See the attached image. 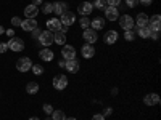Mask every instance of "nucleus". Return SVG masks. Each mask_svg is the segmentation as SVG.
Wrapping results in <instances>:
<instances>
[{"label": "nucleus", "mask_w": 161, "mask_h": 120, "mask_svg": "<svg viewBox=\"0 0 161 120\" xmlns=\"http://www.w3.org/2000/svg\"><path fill=\"white\" fill-rule=\"evenodd\" d=\"M119 26H121V29H124V31H132L134 28H136V22H134V18L130 15H123V16H119Z\"/></svg>", "instance_id": "nucleus-1"}, {"label": "nucleus", "mask_w": 161, "mask_h": 120, "mask_svg": "<svg viewBox=\"0 0 161 120\" xmlns=\"http://www.w3.org/2000/svg\"><path fill=\"white\" fill-rule=\"evenodd\" d=\"M31 68H32V61H31L28 56L19 58V59L16 61V69H18L19 72H28V71H31Z\"/></svg>", "instance_id": "nucleus-2"}, {"label": "nucleus", "mask_w": 161, "mask_h": 120, "mask_svg": "<svg viewBox=\"0 0 161 120\" xmlns=\"http://www.w3.org/2000/svg\"><path fill=\"white\" fill-rule=\"evenodd\" d=\"M39 42L42 47H48L53 43V32L52 31H42L40 32V37H39Z\"/></svg>", "instance_id": "nucleus-3"}, {"label": "nucleus", "mask_w": 161, "mask_h": 120, "mask_svg": "<svg viewBox=\"0 0 161 120\" xmlns=\"http://www.w3.org/2000/svg\"><path fill=\"white\" fill-rule=\"evenodd\" d=\"M53 87H55L57 90H64L66 87H68V77L66 75H63V74H60V75H55L53 77Z\"/></svg>", "instance_id": "nucleus-4"}, {"label": "nucleus", "mask_w": 161, "mask_h": 120, "mask_svg": "<svg viewBox=\"0 0 161 120\" xmlns=\"http://www.w3.org/2000/svg\"><path fill=\"white\" fill-rule=\"evenodd\" d=\"M60 21H61L63 26H68V28H69V26H73L76 22V15H74L73 11L68 10V11H64L63 15L60 16Z\"/></svg>", "instance_id": "nucleus-5"}, {"label": "nucleus", "mask_w": 161, "mask_h": 120, "mask_svg": "<svg viewBox=\"0 0 161 120\" xmlns=\"http://www.w3.org/2000/svg\"><path fill=\"white\" fill-rule=\"evenodd\" d=\"M82 37H84V40H86V43H90V45H93L98 40V34H97V31H93V29H84V34H82Z\"/></svg>", "instance_id": "nucleus-6"}, {"label": "nucleus", "mask_w": 161, "mask_h": 120, "mask_svg": "<svg viewBox=\"0 0 161 120\" xmlns=\"http://www.w3.org/2000/svg\"><path fill=\"white\" fill-rule=\"evenodd\" d=\"M61 56L64 61H69V59H74L76 58V50L73 45H63L61 48Z\"/></svg>", "instance_id": "nucleus-7"}, {"label": "nucleus", "mask_w": 161, "mask_h": 120, "mask_svg": "<svg viewBox=\"0 0 161 120\" xmlns=\"http://www.w3.org/2000/svg\"><path fill=\"white\" fill-rule=\"evenodd\" d=\"M7 45H8V48L11 51H21V50H24V42L21 38H18V37L10 38V42H7Z\"/></svg>", "instance_id": "nucleus-8"}, {"label": "nucleus", "mask_w": 161, "mask_h": 120, "mask_svg": "<svg viewBox=\"0 0 161 120\" xmlns=\"http://www.w3.org/2000/svg\"><path fill=\"white\" fill-rule=\"evenodd\" d=\"M36 28H37V21H36V18H26V19L21 22V29L26 31V32H32Z\"/></svg>", "instance_id": "nucleus-9"}, {"label": "nucleus", "mask_w": 161, "mask_h": 120, "mask_svg": "<svg viewBox=\"0 0 161 120\" xmlns=\"http://www.w3.org/2000/svg\"><path fill=\"white\" fill-rule=\"evenodd\" d=\"M77 11H79V15H82V16H89L90 13L93 11V5L90 3V2H82V3H79V7H77Z\"/></svg>", "instance_id": "nucleus-10"}, {"label": "nucleus", "mask_w": 161, "mask_h": 120, "mask_svg": "<svg viewBox=\"0 0 161 120\" xmlns=\"http://www.w3.org/2000/svg\"><path fill=\"white\" fill-rule=\"evenodd\" d=\"M105 18L108 21H116L119 18V10L116 7H106L105 8Z\"/></svg>", "instance_id": "nucleus-11"}, {"label": "nucleus", "mask_w": 161, "mask_h": 120, "mask_svg": "<svg viewBox=\"0 0 161 120\" xmlns=\"http://www.w3.org/2000/svg\"><path fill=\"white\" fill-rule=\"evenodd\" d=\"M80 55H82L86 59H90L95 56V47L90 45V43H86L82 48H80Z\"/></svg>", "instance_id": "nucleus-12"}, {"label": "nucleus", "mask_w": 161, "mask_h": 120, "mask_svg": "<svg viewBox=\"0 0 161 120\" xmlns=\"http://www.w3.org/2000/svg\"><path fill=\"white\" fill-rule=\"evenodd\" d=\"M45 24H47V31H52V32H57V31L61 29V21H60V18H52V19H48Z\"/></svg>", "instance_id": "nucleus-13"}, {"label": "nucleus", "mask_w": 161, "mask_h": 120, "mask_svg": "<svg viewBox=\"0 0 161 120\" xmlns=\"http://www.w3.org/2000/svg\"><path fill=\"white\" fill-rule=\"evenodd\" d=\"M159 95H156V93H148V95H145L143 98V102L147 106H158L159 104Z\"/></svg>", "instance_id": "nucleus-14"}, {"label": "nucleus", "mask_w": 161, "mask_h": 120, "mask_svg": "<svg viewBox=\"0 0 161 120\" xmlns=\"http://www.w3.org/2000/svg\"><path fill=\"white\" fill-rule=\"evenodd\" d=\"M79 61L74 58V59H69V61H66V66H64V69L68 71L69 74H77V71H79Z\"/></svg>", "instance_id": "nucleus-15"}, {"label": "nucleus", "mask_w": 161, "mask_h": 120, "mask_svg": "<svg viewBox=\"0 0 161 120\" xmlns=\"http://www.w3.org/2000/svg\"><path fill=\"white\" fill-rule=\"evenodd\" d=\"M118 32L116 31H108L105 35H103V42L106 43V45H113V43H116V40H118Z\"/></svg>", "instance_id": "nucleus-16"}, {"label": "nucleus", "mask_w": 161, "mask_h": 120, "mask_svg": "<svg viewBox=\"0 0 161 120\" xmlns=\"http://www.w3.org/2000/svg\"><path fill=\"white\" fill-rule=\"evenodd\" d=\"M53 56H55V55H53V51H52L48 47H45V48H42V50L39 51V58L42 59V61H47V62H50V61L53 59Z\"/></svg>", "instance_id": "nucleus-17"}, {"label": "nucleus", "mask_w": 161, "mask_h": 120, "mask_svg": "<svg viewBox=\"0 0 161 120\" xmlns=\"http://www.w3.org/2000/svg\"><path fill=\"white\" fill-rule=\"evenodd\" d=\"M134 22H136V28H145V26H148V15L139 13L137 18L134 19Z\"/></svg>", "instance_id": "nucleus-18"}, {"label": "nucleus", "mask_w": 161, "mask_h": 120, "mask_svg": "<svg viewBox=\"0 0 161 120\" xmlns=\"http://www.w3.org/2000/svg\"><path fill=\"white\" fill-rule=\"evenodd\" d=\"M161 16L159 15H153L152 18H148V28L152 29V31H159V28H161Z\"/></svg>", "instance_id": "nucleus-19"}, {"label": "nucleus", "mask_w": 161, "mask_h": 120, "mask_svg": "<svg viewBox=\"0 0 161 120\" xmlns=\"http://www.w3.org/2000/svg\"><path fill=\"white\" fill-rule=\"evenodd\" d=\"M53 43H57V45H60V47L66 45V34L61 32V31L53 32Z\"/></svg>", "instance_id": "nucleus-20"}, {"label": "nucleus", "mask_w": 161, "mask_h": 120, "mask_svg": "<svg viewBox=\"0 0 161 120\" xmlns=\"http://www.w3.org/2000/svg\"><path fill=\"white\" fill-rule=\"evenodd\" d=\"M103 28H105V19H103V18L98 16V18H95V19L90 21V29H93V31L98 32V31L103 29Z\"/></svg>", "instance_id": "nucleus-21"}, {"label": "nucleus", "mask_w": 161, "mask_h": 120, "mask_svg": "<svg viewBox=\"0 0 161 120\" xmlns=\"http://www.w3.org/2000/svg\"><path fill=\"white\" fill-rule=\"evenodd\" d=\"M37 13H39V7H36V5H32V3L24 8V16H26V18H36Z\"/></svg>", "instance_id": "nucleus-22"}, {"label": "nucleus", "mask_w": 161, "mask_h": 120, "mask_svg": "<svg viewBox=\"0 0 161 120\" xmlns=\"http://www.w3.org/2000/svg\"><path fill=\"white\" fill-rule=\"evenodd\" d=\"M64 11H68V5L64 2H55L53 3V13H57L58 16H61Z\"/></svg>", "instance_id": "nucleus-23"}, {"label": "nucleus", "mask_w": 161, "mask_h": 120, "mask_svg": "<svg viewBox=\"0 0 161 120\" xmlns=\"http://www.w3.org/2000/svg\"><path fill=\"white\" fill-rule=\"evenodd\" d=\"M136 34H137L140 38H148L150 34H152V29L148 28V26H145V28H137Z\"/></svg>", "instance_id": "nucleus-24"}, {"label": "nucleus", "mask_w": 161, "mask_h": 120, "mask_svg": "<svg viewBox=\"0 0 161 120\" xmlns=\"http://www.w3.org/2000/svg\"><path fill=\"white\" fill-rule=\"evenodd\" d=\"M26 91H28L29 95H36V93L39 91V83H36V82H29L28 85H26Z\"/></svg>", "instance_id": "nucleus-25"}, {"label": "nucleus", "mask_w": 161, "mask_h": 120, "mask_svg": "<svg viewBox=\"0 0 161 120\" xmlns=\"http://www.w3.org/2000/svg\"><path fill=\"white\" fill-rule=\"evenodd\" d=\"M64 118H66V114H64L61 109L52 112V120H64Z\"/></svg>", "instance_id": "nucleus-26"}, {"label": "nucleus", "mask_w": 161, "mask_h": 120, "mask_svg": "<svg viewBox=\"0 0 161 120\" xmlns=\"http://www.w3.org/2000/svg\"><path fill=\"white\" fill-rule=\"evenodd\" d=\"M92 5H93V8H97V10H103V11H105V8H106V7H108L105 0H95V2H93Z\"/></svg>", "instance_id": "nucleus-27"}, {"label": "nucleus", "mask_w": 161, "mask_h": 120, "mask_svg": "<svg viewBox=\"0 0 161 120\" xmlns=\"http://www.w3.org/2000/svg\"><path fill=\"white\" fill-rule=\"evenodd\" d=\"M136 35H137V34H136V31H134V29H132V31H124V38L127 40V42L136 40Z\"/></svg>", "instance_id": "nucleus-28"}, {"label": "nucleus", "mask_w": 161, "mask_h": 120, "mask_svg": "<svg viewBox=\"0 0 161 120\" xmlns=\"http://www.w3.org/2000/svg\"><path fill=\"white\" fill-rule=\"evenodd\" d=\"M79 24H80V28H82V29H89V28H90V19H89V16H82V18H80V21H79Z\"/></svg>", "instance_id": "nucleus-29"}, {"label": "nucleus", "mask_w": 161, "mask_h": 120, "mask_svg": "<svg viewBox=\"0 0 161 120\" xmlns=\"http://www.w3.org/2000/svg\"><path fill=\"white\" fill-rule=\"evenodd\" d=\"M31 71H32V74H36V75H42V74H44V68H42L40 64H32Z\"/></svg>", "instance_id": "nucleus-30"}, {"label": "nucleus", "mask_w": 161, "mask_h": 120, "mask_svg": "<svg viewBox=\"0 0 161 120\" xmlns=\"http://www.w3.org/2000/svg\"><path fill=\"white\" fill-rule=\"evenodd\" d=\"M42 13L44 15H50V13H53V3H44Z\"/></svg>", "instance_id": "nucleus-31"}, {"label": "nucleus", "mask_w": 161, "mask_h": 120, "mask_svg": "<svg viewBox=\"0 0 161 120\" xmlns=\"http://www.w3.org/2000/svg\"><path fill=\"white\" fill-rule=\"evenodd\" d=\"M105 2H106V5H108V7H116L118 8L123 0H105Z\"/></svg>", "instance_id": "nucleus-32"}, {"label": "nucleus", "mask_w": 161, "mask_h": 120, "mask_svg": "<svg viewBox=\"0 0 161 120\" xmlns=\"http://www.w3.org/2000/svg\"><path fill=\"white\" fill-rule=\"evenodd\" d=\"M53 111H55V109H53V106H52V104H44V112H45L47 115H52Z\"/></svg>", "instance_id": "nucleus-33"}, {"label": "nucleus", "mask_w": 161, "mask_h": 120, "mask_svg": "<svg viewBox=\"0 0 161 120\" xmlns=\"http://www.w3.org/2000/svg\"><path fill=\"white\" fill-rule=\"evenodd\" d=\"M21 22H23V19L18 18V16H13V18H11V24H13V26H21Z\"/></svg>", "instance_id": "nucleus-34"}, {"label": "nucleus", "mask_w": 161, "mask_h": 120, "mask_svg": "<svg viewBox=\"0 0 161 120\" xmlns=\"http://www.w3.org/2000/svg\"><path fill=\"white\" fill-rule=\"evenodd\" d=\"M137 3H139V0H126V5H127L129 8H134Z\"/></svg>", "instance_id": "nucleus-35"}, {"label": "nucleus", "mask_w": 161, "mask_h": 120, "mask_svg": "<svg viewBox=\"0 0 161 120\" xmlns=\"http://www.w3.org/2000/svg\"><path fill=\"white\" fill-rule=\"evenodd\" d=\"M40 32H42V31H40L39 28H36V29L32 31V38H39V37H40Z\"/></svg>", "instance_id": "nucleus-36"}, {"label": "nucleus", "mask_w": 161, "mask_h": 120, "mask_svg": "<svg viewBox=\"0 0 161 120\" xmlns=\"http://www.w3.org/2000/svg\"><path fill=\"white\" fill-rule=\"evenodd\" d=\"M150 37H152L153 40H158V38H159V31H152Z\"/></svg>", "instance_id": "nucleus-37"}, {"label": "nucleus", "mask_w": 161, "mask_h": 120, "mask_svg": "<svg viewBox=\"0 0 161 120\" xmlns=\"http://www.w3.org/2000/svg\"><path fill=\"white\" fill-rule=\"evenodd\" d=\"M7 50H8V45L5 42H2V43H0V53H5Z\"/></svg>", "instance_id": "nucleus-38"}, {"label": "nucleus", "mask_w": 161, "mask_h": 120, "mask_svg": "<svg viewBox=\"0 0 161 120\" xmlns=\"http://www.w3.org/2000/svg\"><path fill=\"white\" fill-rule=\"evenodd\" d=\"M92 120H105V115L103 114H95L92 117Z\"/></svg>", "instance_id": "nucleus-39"}, {"label": "nucleus", "mask_w": 161, "mask_h": 120, "mask_svg": "<svg viewBox=\"0 0 161 120\" xmlns=\"http://www.w3.org/2000/svg\"><path fill=\"white\" fill-rule=\"evenodd\" d=\"M5 34H7L10 38H13V37H15V31H13V29H7V31H5Z\"/></svg>", "instance_id": "nucleus-40"}, {"label": "nucleus", "mask_w": 161, "mask_h": 120, "mask_svg": "<svg viewBox=\"0 0 161 120\" xmlns=\"http://www.w3.org/2000/svg\"><path fill=\"white\" fill-rule=\"evenodd\" d=\"M139 2H140L143 7H148V5H152V2H153V0H139Z\"/></svg>", "instance_id": "nucleus-41"}, {"label": "nucleus", "mask_w": 161, "mask_h": 120, "mask_svg": "<svg viewBox=\"0 0 161 120\" xmlns=\"http://www.w3.org/2000/svg\"><path fill=\"white\" fill-rule=\"evenodd\" d=\"M111 114H113V109H111V108H106V109H105V114H103V115H111Z\"/></svg>", "instance_id": "nucleus-42"}, {"label": "nucleus", "mask_w": 161, "mask_h": 120, "mask_svg": "<svg viewBox=\"0 0 161 120\" xmlns=\"http://www.w3.org/2000/svg\"><path fill=\"white\" fill-rule=\"evenodd\" d=\"M40 3H42V0H32V5H36V7H39Z\"/></svg>", "instance_id": "nucleus-43"}, {"label": "nucleus", "mask_w": 161, "mask_h": 120, "mask_svg": "<svg viewBox=\"0 0 161 120\" xmlns=\"http://www.w3.org/2000/svg\"><path fill=\"white\" fill-rule=\"evenodd\" d=\"M58 66H60V68H64V66H66V61H60Z\"/></svg>", "instance_id": "nucleus-44"}, {"label": "nucleus", "mask_w": 161, "mask_h": 120, "mask_svg": "<svg viewBox=\"0 0 161 120\" xmlns=\"http://www.w3.org/2000/svg\"><path fill=\"white\" fill-rule=\"evenodd\" d=\"M111 95H118V88H113L111 90Z\"/></svg>", "instance_id": "nucleus-45"}, {"label": "nucleus", "mask_w": 161, "mask_h": 120, "mask_svg": "<svg viewBox=\"0 0 161 120\" xmlns=\"http://www.w3.org/2000/svg\"><path fill=\"white\" fill-rule=\"evenodd\" d=\"M64 120H77V118H74V117H66Z\"/></svg>", "instance_id": "nucleus-46"}, {"label": "nucleus", "mask_w": 161, "mask_h": 120, "mask_svg": "<svg viewBox=\"0 0 161 120\" xmlns=\"http://www.w3.org/2000/svg\"><path fill=\"white\" fill-rule=\"evenodd\" d=\"M0 34H5V29L2 28V26H0Z\"/></svg>", "instance_id": "nucleus-47"}, {"label": "nucleus", "mask_w": 161, "mask_h": 120, "mask_svg": "<svg viewBox=\"0 0 161 120\" xmlns=\"http://www.w3.org/2000/svg\"><path fill=\"white\" fill-rule=\"evenodd\" d=\"M29 120H39V118H37V117H32V118H29Z\"/></svg>", "instance_id": "nucleus-48"}, {"label": "nucleus", "mask_w": 161, "mask_h": 120, "mask_svg": "<svg viewBox=\"0 0 161 120\" xmlns=\"http://www.w3.org/2000/svg\"><path fill=\"white\" fill-rule=\"evenodd\" d=\"M48 120H50V118H48Z\"/></svg>", "instance_id": "nucleus-49"}]
</instances>
